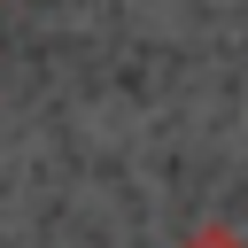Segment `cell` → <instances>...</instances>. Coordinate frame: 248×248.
I'll list each match as a JSON object with an SVG mask.
<instances>
[{
    "label": "cell",
    "mask_w": 248,
    "mask_h": 248,
    "mask_svg": "<svg viewBox=\"0 0 248 248\" xmlns=\"http://www.w3.org/2000/svg\"><path fill=\"white\" fill-rule=\"evenodd\" d=\"M0 8H8V0H0Z\"/></svg>",
    "instance_id": "7a4b0ae2"
},
{
    "label": "cell",
    "mask_w": 248,
    "mask_h": 248,
    "mask_svg": "<svg viewBox=\"0 0 248 248\" xmlns=\"http://www.w3.org/2000/svg\"><path fill=\"white\" fill-rule=\"evenodd\" d=\"M186 248H248V240H240V232H225V225H209V232H194Z\"/></svg>",
    "instance_id": "6da1fadb"
}]
</instances>
